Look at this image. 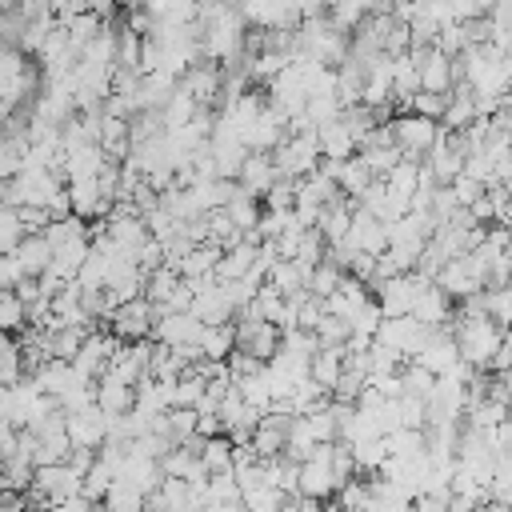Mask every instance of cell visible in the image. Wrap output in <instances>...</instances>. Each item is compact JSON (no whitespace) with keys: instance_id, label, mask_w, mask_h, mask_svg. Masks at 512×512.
I'll use <instances>...</instances> for the list:
<instances>
[{"instance_id":"obj_1","label":"cell","mask_w":512,"mask_h":512,"mask_svg":"<svg viewBox=\"0 0 512 512\" xmlns=\"http://www.w3.org/2000/svg\"><path fill=\"white\" fill-rule=\"evenodd\" d=\"M452 336H456L460 360H464L468 368H476V372H488L492 356H496L500 344H504V328H500L492 316H464V312H456Z\"/></svg>"},{"instance_id":"obj_2","label":"cell","mask_w":512,"mask_h":512,"mask_svg":"<svg viewBox=\"0 0 512 512\" xmlns=\"http://www.w3.org/2000/svg\"><path fill=\"white\" fill-rule=\"evenodd\" d=\"M64 188H68V180L48 168H20V176H12L4 184V204L8 208H48Z\"/></svg>"},{"instance_id":"obj_3","label":"cell","mask_w":512,"mask_h":512,"mask_svg":"<svg viewBox=\"0 0 512 512\" xmlns=\"http://www.w3.org/2000/svg\"><path fill=\"white\" fill-rule=\"evenodd\" d=\"M388 132H392V144L400 148V156H404V160H416V164H424L428 152H432L436 140H440V124H432V120H424V116H412V112L392 116V120H388Z\"/></svg>"},{"instance_id":"obj_4","label":"cell","mask_w":512,"mask_h":512,"mask_svg":"<svg viewBox=\"0 0 512 512\" xmlns=\"http://www.w3.org/2000/svg\"><path fill=\"white\" fill-rule=\"evenodd\" d=\"M272 160H276V172L280 176H288V180H308L316 168H320V136L316 132H300V136H288L276 152H272Z\"/></svg>"},{"instance_id":"obj_5","label":"cell","mask_w":512,"mask_h":512,"mask_svg":"<svg viewBox=\"0 0 512 512\" xmlns=\"http://www.w3.org/2000/svg\"><path fill=\"white\" fill-rule=\"evenodd\" d=\"M84 488V476H76L68 464H48V468H36V480H32V500L44 508H56V504H68L76 500Z\"/></svg>"},{"instance_id":"obj_6","label":"cell","mask_w":512,"mask_h":512,"mask_svg":"<svg viewBox=\"0 0 512 512\" xmlns=\"http://www.w3.org/2000/svg\"><path fill=\"white\" fill-rule=\"evenodd\" d=\"M432 280H424L420 272H408V276H392V280H380L376 284V304L384 312V320H400V316H412V304L416 296L428 288Z\"/></svg>"},{"instance_id":"obj_7","label":"cell","mask_w":512,"mask_h":512,"mask_svg":"<svg viewBox=\"0 0 512 512\" xmlns=\"http://www.w3.org/2000/svg\"><path fill=\"white\" fill-rule=\"evenodd\" d=\"M156 320H160V312L140 296V300H132V304H124V308H116V312L108 316V332H112L120 344H140V340H152Z\"/></svg>"},{"instance_id":"obj_8","label":"cell","mask_w":512,"mask_h":512,"mask_svg":"<svg viewBox=\"0 0 512 512\" xmlns=\"http://www.w3.org/2000/svg\"><path fill=\"white\" fill-rule=\"evenodd\" d=\"M428 336H432V328L416 324L412 316H400V320H384V324H380V332H376V344L392 348V352H396V356L408 364V360H416V356L424 352Z\"/></svg>"},{"instance_id":"obj_9","label":"cell","mask_w":512,"mask_h":512,"mask_svg":"<svg viewBox=\"0 0 512 512\" xmlns=\"http://www.w3.org/2000/svg\"><path fill=\"white\" fill-rule=\"evenodd\" d=\"M332 448H336V444H320V448L300 464V496H304V500H320V504H328V500L336 496Z\"/></svg>"},{"instance_id":"obj_10","label":"cell","mask_w":512,"mask_h":512,"mask_svg":"<svg viewBox=\"0 0 512 512\" xmlns=\"http://www.w3.org/2000/svg\"><path fill=\"white\" fill-rule=\"evenodd\" d=\"M280 340H284V332H280L276 324L236 316V352H248V356H256L260 364H268V360L280 352Z\"/></svg>"},{"instance_id":"obj_11","label":"cell","mask_w":512,"mask_h":512,"mask_svg":"<svg viewBox=\"0 0 512 512\" xmlns=\"http://www.w3.org/2000/svg\"><path fill=\"white\" fill-rule=\"evenodd\" d=\"M180 88L196 100V108H220V92H224V68L212 64V60H200L192 64L184 76H180Z\"/></svg>"},{"instance_id":"obj_12","label":"cell","mask_w":512,"mask_h":512,"mask_svg":"<svg viewBox=\"0 0 512 512\" xmlns=\"http://www.w3.org/2000/svg\"><path fill=\"white\" fill-rule=\"evenodd\" d=\"M208 324H200L192 312H180V316H160L156 328H152V340L164 344V348H200V336H204Z\"/></svg>"},{"instance_id":"obj_13","label":"cell","mask_w":512,"mask_h":512,"mask_svg":"<svg viewBox=\"0 0 512 512\" xmlns=\"http://www.w3.org/2000/svg\"><path fill=\"white\" fill-rule=\"evenodd\" d=\"M276 180H280V172H276V160L268 152H248V160H244V168L236 176L240 192L252 196V200H260V204H264V196L272 192Z\"/></svg>"},{"instance_id":"obj_14","label":"cell","mask_w":512,"mask_h":512,"mask_svg":"<svg viewBox=\"0 0 512 512\" xmlns=\"http://www.w3.org/2000/svg\"><path fill=\"white\" fill-rule=\"evenodd\" d=\"M460 84L456 60H448L440 48H428L420 60V92H436V96H452V88Z\"/></svg>"},{"instance_id":"obj_15","label":"cell","mask_w":512,"mask_h":512,"mask_svg":"<svg viewBox=\"0 0 512 512\" xmlns=\"http://www.w3.org/2000/svg\"><path fill=\"white\" fill-rule=\"evenodd\" d=\"M412 320L424 324V328H432V332H444V328H452L456 308H452V300H448L436 284H428V288L416 296V304H412Z\"/></svg>"},{"instance_id":"obj_16","label":"cell","mask_w":512,"mask_h":512,"mask_svg":"<svg viewBox=\"0 0 512 512\" xmlns=\"http://www.w3.org/2000/svg\"><path fill=\"white\" fill-rule=\"evenodd\" d=\"M412 364L428 368L436 380H440V376H448V372L460 364V348H456V336H452V328H444V332H432V336H428V344H424V352H420Z\"/></svg>"},{"instance_id":"obj_17","label":"cell","mask_w":512,"mask_h":512,"mask_svg":"<svg viewBox=\"0 0 512 512\" xmlns=\"http://www.w3.org/2000/svg\"><path fill=\"white\" fill-rule=\"evenodd\" d=\"M436 288L448 296V300H468V296H476V292H484V280L468 268V260L460 256V260H448L440 272H436Z\"/></svg>"},{"instance_id":"obj_18","label":"cell","mask_w":512,"mask_h":512,"mask_svg":"<svg viewBox=\"0 0 512 512\" xmlns=\"http://www.w3.org/2000/svg\"><path fill=\"white\" fill-rule=\"evenodd\" d=\"M68 440H72V448H92V452H100L104 440H108V416H104L100 408H88V412L68 416Z\"/></svg>"},{"instance_id":"obj_19","label":"cell","mask_w":512,"mask_h":512,"mask_svg":"<svg viewBox=\"0 0 512 512\" xmlns=\"http://www.w3.org/2000/svg\"><path fill=\"white\" fill-rule=\"evenodd\" d=\"M32 380H36V388H40L44 396H52V400H64L68 392H76V388L84 384L80 372H76L72 364H64V360H48L44 368L32 372Z\"/></svg>"},{"instance_id":"obj_20","label":"cell","mask_w":512,"mask_h":512,"mask_svg":"<svg viewBox=\"0 0 512 512\" xmlns=\"http://www.w3.org/2000/svg\"><path fill=\"white\" fill-rule=\"evenodd\" d=\"M104 164H108V156H104V148H100V144L72 148V152H64V180H68V184L96 180V176L104 172Z\"/></svg>"},{"instance_id":"obj_21","label":"cell","mask_w":512,"mask_h":512,"mask_svg":"<svg viewBox=\"0 0 512 512\" xmlns=\"http://www.w3.org/2000/svg\"><path fill=\"white\" fill-rule=\"evenodd\" d=\"M100 148L112 164H124L132 156V128L120 116H100Z\"/></svg>"},{"instance_id":"obj_22","label":"cell","mask_w":512,"mask_h":512,"mask_svg":"<svg viewBox=\"0 0 512 512\" xmlns=\"http://www.w3.org/2000/svg\"><path fill=\"white\" fill-rule=\"evenodd\" d=\"M96 408H100L104 416H128V412L136 408V388H128V384L104 376V380H96Z\"/></svg>"},{"instance_id":"obj_23","label":"cell","mask_w":512,"mask_h":512,"mask_svg":"<svg viewBox=\"0 0 512 512\" xmlns=\"http://www.w3.org/2000/svg\"><path fill=\"white\" fill-rule=\"evenodd\" d=\"M316 136H320V156H324L328 164H344V160L356 156V140H352V132H348L340 120L316 128Z\"/></svg>"},{"instance_id":"obj_24","label":"cell","mask_w":512,"mask_h":512,"mask_svg":"<svg viewBox=\"0 0 512 512\" xmlns=\"http://www.w3.org/2000/svg\"><path fill=\"white\" fill-rule=\"evenodd\" d=\"M12 256L20 260V268H24L28 280H40V276L48 272V264H52V244H48L44 236H24Z\"/></svg>"},{"instance_id":"obj_25","label":"cell","mask_w":512,"mask_h":512,"mask_svg":"<svg viewBox=\"0 0 512 512\" xmlns=\"http://www.w3.org/2000/svg\"><path fill=\"white\" fill-rule=\"evenodd\" d=\"M196 116H200V108H196V100H192L184 88H176L172 100L160 108V124H164V132H180V128H188Z\"/></svg>"},{"instance_id":"obj_26","label":"cell","mask_w":512,"mask_h":512,"mask_svg":"<svg viewBox=\"0 0 512 512\" xmlns=\"http://www.w3.org/2000/svg\"><path fill=\"white\" fill-rule=\"evenodd\" d=\"M264 284H272L284 296H300V292H308V268H300L296 260H276Z\"/></svg>"},{"instance_id":"obj_27","label":"cell","mask_w":512,"mask_h":512,"mask_svg":"<svg viewBox=\"0 0 512 512\" xmlns=\"http://www.w3.org/2000/svg\"><path fill=\"white\" fill-rule=\"evenodd\" d=\"M180 284H184V276H180L176 268H168V264H164V268H156V272L144 280V300H148V304L160 312V308H164V304L176 296V288H180Z\"/></svg>"},{"instance_id":"obj_28","label":"cell","mask_w":512,"mask_h":512,"mask_svg":"<svg viewBox=\"0 0 512 512\" xmlns=\"http://www.w3.org/2000/svg\"><path fill=\"white\" fill-rule=\"evenodd\" d=\"M236 352V324H208L200 336V356L204 360H228Z\"/></svg>"},{"instance_id":"obj_29","label":"cell","mask_w":512,"mask_h":512,"mask_svg":"<svg viewBox=\"0 0 512 512\" xmlns=\"http://www.w3.org/2000/svg\"><path fill=\"white\" fill-rule=\"evenodd\" d=\"M340 376H344V348H320V352L312 356V380H316L324 392H336Z\"/></svg>"},{"instance_id":"obj_30","label":"cell","mask_w":512,"mask_h":512,"mask_svg":"<svg viewBox=\"0 0 512 512\" xmlns=\"http://www.w3.org/2000/svg\"><path fill=\"white\" fill-rule=\"evenodd\" d=\"M508 416H512V404L484 396L480 404H472V408H468V416H464V420H468V428H476V432H492V428H500Z\"/></svg>"},{"instance_id":"obj_31","label":"cell","mask_w":512,"mask_h":512,"mask_svg":"<svg viewBox=\"0 0 512 512\" xmlns=\"http://www.w3.org/2000/svg\"><path fill=\"white\" fill-rule=\"evenodd\" d=\"M200 460H204L208 476H232V472H236V444H232L228 436H216V440L204 444Z\"/></svg>"},{"instance_id":"obj_32","label":"cell","mask_w":512,"mask_h":512,"mask_svg":"<svg viewBox=\"0 0 512 512\" xmlns=\"http://www.w3.org/2000/svg\"><path fill=\"white\" fill-rule=\"evenodd\" d=\"M224 216L232 220V228H236V232H256V228H260V216H264V204H260V200H252V196H244V192H236V196L228 200Z\"/></svg>"},{"instance_id":"obj_33","label":"cell","mask_w":512,"mask_h":512,"mask_svg":"<svg viewBox=\"0 0 512 512\" xmlns=\"http://www.w3.org/2000/svg\"><path fill=\"white\" fill-rule=\"evenodd\" d=\"M340 280H344V268L340 264H332L328 256L308 272V296H316V300H328L336 288H340Z\"/></svg>"},{"instance_id":"obj_34","label":"cell","mask_w":512,"mask_h":512,"mask_svg":"<svg viewBox=\"0 0 512 512\" xmlns=\"http://www.w3.org/2000/svg\"><path fill=\"white\" fill-rule=\"evenodd\" d=\"M364 20H368V4H360V0H352V4H328V24L336 32H344V36H356Z\"/></svg>"},{"instance_id":"obj_35","label":"cell","mask_w":512,"mask_h":512,"mask_svg":"<svg viewBox=\"0 0 512 512\" xmlns=\"http://www.w3.org/2000/svg\"><path fill=\"white\" fill-rule=\"evenodd\" d=\"M420 168L424 164H416V160H400L388 176H384V184L396 192V196H404V200H412L416 192H420Z\"/></svg>"},{"instance_id":"obj_36","label":"cell","mask_w":512,"mask_h":512,"mask_svg":"<svg viewBox=\"0 0 512 512\" xmlns=\"http://www.w3.org/2000/svg\"><path fill=\"white\" fill-rule=\"evenodd\" d=\"M28 328V308L16 292H0V336H16Z\"/></svg>"},{"instance_id":"obj_37","label":"cell","mask_w":512,"mask_h":512,"mask_svg":"<svg viewBox=\"0 0 512 512\" xmlns=\"http://www.w3.org/2000/svg\"><path fill=\"white\" fill-rule=\"evenodd\" d=\"M112 484H116V472L108 468V464H100V456H96V468L84 476V488H80V496L88 500V504H104V496L112 492Z\"/></svg>"},{"instance_id":"obj_38","label":"cell","mask_w":512,"mask_h":512,"mask_svg":"<svg viewBox=\"0 0 512 512\" xmlns=\"http://www.w3.org/2000/svg\"><path fill=\"white\" fill-rule=\"evenodd\" d=\"M400 384H404V396H416V400H424L428 404V396H432V388H436V376L428 372V368H420V364H404L400 368Z\"/></svg>"},{"instance_id":"obj_39","label":"cell","mask_w":512,"mask_h":512,"mask_svg":"<svg viewBox=\"0 0 512 512\" xmlns=\"http://www.w3.org/2000/svg\"><path fill=\"white\" fill-rule=\"evenodd\" d=\"M356 156L364 160V168H368L376 180H384V176H388V172H392V168L404 160L396 144H384V148H364V152H356Z\"/></svg>"},{"instance_id":"obj_40","label":"cell","mask_w":512,"mask_h":512,"mask_svg":"<svg viewBox=\"0 0 512 512\" xmlns=\"http://www.w3.org/2000/svg\"><path fill=\"white\" fill-rule=\"evenodd\" d=\"M236 392H240V400H244V404L260 408V412H268V404H272L268 372H256V376H248V380H236Z\"/></svg>"},{"instance_id":"obj_41","label":"cell","mask_w":512,"mask_h":512,"mask_svg":"<svg viewBox=\"0 0 512 512\" xmlns=\"http://www.w3.org/2000/svg\"><path fill=\"white\" fill-rule=\"evenodd\" d=\"M204 392H208V380H204L196 368H188V372L176 380V408H196V404L204 400Z\"/></svg>"},{"instance_id":"obj_42","label":"cell","mask_w":512,"mask_h":512,"mask_svg":"<svg viewBox=\"0 0 512 512\" xmlns=\"http://www.w3.org/2000/svg\"><path fill=\"white\" fill-rule=\"evenodd\" d=\"M324 256H328V244H324V236H320L316 228H308V232L300 236V248H296V256H292V260H296L300 268H308V272H312V268H316Z\"/></svg>"},{"instance_id":"obj_43","label":"cell","mask_w":512,"mask_h":512,"mask_svg":"<svg viewBox=\"0 0 512 512\" xmlns=\"http://www.w3.org/2000/svg\"><path fill=\"white\" fill-rule=\"evenodd\" d=\"M100 508H108V512H144V492H136V488H128V484L116 480Z\"/></svg>"},{"instance_id":"obj_44","label":"cell","mask_w":512,"mask_h":512,"mask_svg":"<svg viewBox=\"0 0 512 512\" xmlns=\"http://www.w3.org/2000/svg\"><path fill=\"white\" fill-rule=\"evenodd\" d=\"M20 240H24V228H20V216H16V208H0V256H12L16 248H20Z\"/></svg>"},{"instance_id":"obj_45","label":"cell","mask_w":512,"mask_h":512,"mask_svg":"<svg viewBox=\"0 0 512 512\" xmlns=\"http://www.w3.org/2000/svg\"><path fill=\"white\" fill-rule=\"evenodd\" d=\"M448 100L452 96H436V92H416L412 96V116H424V120H432V124H440L444 120V112H448Z\"/></svg>"},{"instance_id":"obj_46","label":"cell","mask_w":512,"mask_h":512,"mask_svg":"<svg viewBox=\"0 0 512 512\" xmlns=\"http://www.w3.org/2000/svg\"><path fill=\"white\" fill-rule=\"evenodd\" d=\"M296 184H300V180L280 176V180L272 184V192L264 196V212H292V208H296Z\"/></svg>"},{"instance_id":"obj_47","label":"cell","mask_w":512,"mask_h":512,"mask_svg":"<svg viewBox=\"0 0 512 512\" xmlns=\"http://www.w3.org/2000/svg\"><path fill=\"white\" fill-rule=\"evenodd\" d=\"M196 408H172L168 412V440L172 444H184V440H192L196 436Z\"/></svg>"},{"instance_id":"obj_48","label":"cell","mask_w":512,"mask_h":512,"mask_svg":"<svg viewBox=\"0 0 512 512\" xmlns=\"http://www.w3.org/2000/svg\"><path fill=\"white\" fill-rule=\"evenodd\" d=\"M372 500V488H368V476L364 480H348L340 492H336V508L340 512H360L364 504Z\"/></svg>"},{"instance_id":"obj_49","label":"cell","mask_w":512,"mask_h":512,"mask_svg":"<svg viewBox=\"0 0 512 512\" xmlns=\"http://www.w3.org/2000/svg\"><path fill=\"white\" fill-rule=\"evenodd\" d=\"M484 312H488L500 328H508V324H512V288H488V292H484Z\"/></svg>"},{"instance_id":"obj_50","label":"cell","mask_w":512,"mask_h":512,"mask_svg":"<svg viewBox=\"0 0 512 512\" xmlns=\"http://www.w3.org/2000/svg\"><path fill=\"white\" fill-rule=\"evenodd\" d=\"M280 348H284V352H292V356H300V360H312V356L320 352V340H316V332H304V328H292V332H284V340H280Z\"/></svg>"},{"instance_id":"obj_51","label":"cell","mask_w":512,"mask_h":512,"mask_svg":"<svg viewBox=\"0 0 512 512\" xmlns=\"http://www.w3.org/2000/svg\"><path fill=\"white\" fill-rule=\"evenodd\" d=\"M348 336H352V328H348L344 320H336V316H324V320L316 324V340H320V348H344Z\"/></svg>"},{"instance_id":"obj_52","label":"cell","mask_w":512,"mask_h":512,"mask_svg":"<svg viewBox=\"0 0 512 512\" xmlns=\"http://www.w3.org/2000/svg\"><path fill=\"white\" fill-rule=\"evenodd\" d=\"M448 188H452V196H456V204H460V208H472V204H476V200L488 192V188H484L480 180H472L468 172H460V176H456Z\"/></svg>"},{"instance_id":"obj_53","label":"cell","mask_w":512,"mask_h":512,"mask_svg":"<svg viewBox=\"0 0 512 512\" xmlns=\"http://www.w3.org/2000/svg\"><path fill=\"white\" fill-rule=\"evenodd\" d=\"M20 280H28L24 268H20V260L16 256H0V292H16Z\"/></svg>"},{"instance_id":"obj_54","label":"cell","mask_w":512,"mask_h":512,"mask_svg":"<svg viewBox=\"0 0 512 512\" xmlns=\"http://www.w3.org/2000/svg\"><path fill=\"white\" fill-rule=\"evenodd\" d=\"M228 368H232L236 380H248V376H256V372H264V364H260L256 356H248V352H232V356H228Z\"/></svg>"},{"instance_id":"obj_55","label":"cell","mask_w":512,"mask_h":512,"mask_svg":"<svg viewBox=\"0 0 512 512\" xmlns=\"http://www.w3.org/2000/svg\"><path fill=\"white\" fill-rule=\"evenodd\" d=\"M68 468H72L76 476H88V472L96 468V452H92V448H72V456H68Z\"/></svg>"},{"instance_id":"obj_56","label":"cell","mask_w":512,"mask_h":512,"mask_svg":"<svg viewBox=\"0 0 512 512\" xmlns=\"http://www.w3.org/2000/svg\"><path fill=\"white\" fill-rule=\"evenodd\" d=\"M44 512H100L96 504H88L84 496H76V500H68V504H56V508H44Z\"/></svg>"},{"instance_id":"obj_57","label":"cell","mask_w":512,"mask_h":512,"mask_svg":"<svg viewBox=\"0 0 512 512\" xmlns=\"http://www.w3.org/2000/svg\"><path fill=\"white\" fill-rule=\"evenodd\" d=\"M296 512H328L320 500H304V496H296Z\"/></svg>"},{"instance_id":"obj_58","label":"cell","mask_w":512,"mask_h":512,"mask_svg":"<svg viewBox=\"0 0 512 512\" xmlns=\"http://www.w3.org/2000/svg\"><path fill=\"white\" fill-rule=\"evenodd\" d=\"M480 512H512V504H504V500H488Z\"/></svg>"},{"instance_id":"obj_59","label":"cell","mask_w":512,"mask_h":512,"mask_svg":"<svg viewBox=\"0 0 512 512\" xmlns=\"http://www.w3.org/2000/svg\"><path fill=\"white\" fill-rule=\"evenodd\" d=\"M12 116H16V112H12V108H8V104H4V100H0V128H4V124H8V120H12Z\"/></svg>"},{"instance_id":"obj_60","label":"cell","mask_w":512,"mask_h":512,"mask_svg":"<svg viewBox=\"0 0 512 512\" xmlns=\"http://www.w3.org/2000/svg\"><path fill=\"white\" fill-rule=\"evenodd\" d=\"M0 208H4V184H0Z\"/></svg>"},{"instance_id":"obj_61","label":"cell","mask_w":512,"mask_h":512,"mask_svg":"<svg viewBox=\"0 0 512 512\" xmlns=\"http://www.w3.org/2000/svg\"><path fill=\"white\" fill-rule=\"evenodd\" d=\"M328 512H340V508H328Z\"/></svg>"}]
</instances>
